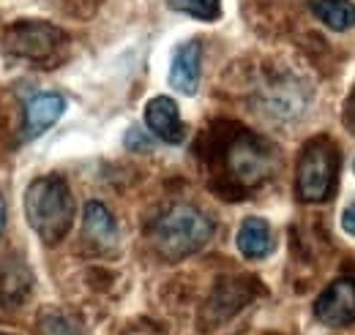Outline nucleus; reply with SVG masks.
<instances>
[{
	"instance_id": "12",
	"label": "nucleus",
	"mask_w": 355,
	"mask_h": 335,
	"mask_svg": "<svg viewBox=\"0 0 355 335\" xmlns=\"http://www.w3.org/2000/svg\"><path fill=\"white\" fill-rule=\"evenodd\" d=\"M309 8L328 30L342 33L355 25V3L350 0H309Z\"/></svg>"
},
{
	"instance_id": "4",
	"label": "nucleus",
	"mask_w": 355,
	"mask_h": 335,
	"mask_svg": "<svg viewBox=\"0 0 355 335\" xmlns=\"http://www.w3.org/2000/svg\"><path fill=\"white\" fill-rule=\"evenodd\" d=\"M230 172L243 183V185H257L268 180L276 169V156L263 139L257 136H241L230 145L227 153Z\"/></svg>"
},
{
	"instance_id": "3",
	"label": "nucleus",
	"mask_w": 355,
	"mask_h": 335,
	"mask_svg": "<svg viewBox=\"0 0 355 335\" xmlns=\"http://www.w3.org/2000/svg\"><path fill=\"white\" fill-rule=\"evenodd\" d=\"M339 174V150L328 136H314L301 150L295 167V194L301 202H325L334 194Z\"/></svg>"
},
{
	"instance_id": "14",
	"label": "nucleus",
	"mask_w": 355,
	"mask_h": 335,
	"mask_svg": "<svg viewBox=\"0 0 355 335\" xmlns=\"http://www.w3.org/2000/svg\"><path fill=\"white\" fill-rule=\"evenodd\" d=\"M178 6L202 22H214L222 17V0H178Z\"/></svg>"
},
{
	"instance_id": "13",
	"label": "nucleus",
	"mask_w": 355,
	"mask_h": 335,
	"mask_svg": "<svg viewBox=\"0 0 355 335\" xmlns=\"http://www.w3.org/2000/svg\"><path fill=\"white\" fill-rule=\"evenodd\" d=\"M39 333L42 335H83V327L63 311H44L39 316Z\"/></svg>"
},
{
	"instance_id": "18",
	"label": "nucleus",
	"mask_w": 355,
	"mask_h": 335,
	"mask_svg": "<svg viewBox=\"0 0 355 335\" xmlns=\"http://www.w3.org/2000/svg\"><path fill=\"white\" fill-rule=\"evenodd\" d=\"M0 335H6V333H0Z\"/></svg>"
},
{
	"instance_id": "5",
	"label": "nucleus",
	"mask_w": 355,
	"mask_h": 335,
	"mask_svg": "<svg viewBox=\"0 0 355 335\" xmlns=\"http://www.w3.org/2000/svg\"><path fill=\"white\" fill-rule=\"evenodd\" d=\"M60 42H63V33L49 22H17L8 28L3 44L17 57L42 60V57H49Z\"/></svg>"
},
{
	"instance_id": "17",
	"label": "nucleus",
	"mask_w": 355,
	"mask_h": 335,
	"mask_svg": "<svg viewBox=\"0 0 355 335\" xmlns=\"http://www.w3.org/2000/svg\"><path fill=\"white\" fill-rule=\"evenodd\" d=\"M3 226H6V202L0 197V235H3Z\"/></svg>"
},
{
	"instance_id": "2",
	"label": "nucleus",
	"mask_w": 355,
	"mask_h": 335,
	"mask_svg": "<svg viewBox=\"0 0 355 335\" xmlns=\"http://www.w3.org/2000/svg\"><path fill=\"white\" fill-rule=\"evenodd\" d=\"M214 221L194 205H173L167 208L148 229L150 246L167 262H180L194 256L214 240Z\"/></svg>"
},
{
	"instance_id": "16",
	"label": "nucleus",
	"mask_w": 355,
	"mask_h": 335,
	"mask_svg": "<svg viewBox=\"0 0 355 335\" xmlns=\"http://www.w3.org/2000/svg\"><path fill=\"white\" fill-rule=\"evenodd\" d=\"M345 120H347V126L355 131V93L350 96V101H347V109H345Z\"/></svg>"
},
{
	"instance_id": "6",
	"label": "nucleus",
	"mask_w": 355,
	"mask_h": 335,
	"mask_svg": "<svg viewBox=\"0 0 355 335\" xmlns=\"http://www.w3.org/2000/svg\"><path fill=\"white\" fill-rule=\"evenodd\" d=\"M314 316L325 327H350L355 322V278L342 275L314 300Z\"/></svg>"
},
{
	"instance_id": "19",
	"label": "nucleus",
	"mask_w": 355,
	"mask_h": 335,
	"mask_svg": "<svg viewBox=\"0 0 355 335\" xmlns=\"http://www.w3.org/2000/svg\"><path fill=\"white\" fill-rule=\"evenodd\" d=\"M353 169H355V164H353Z\"/></svg>"
},
{
	"instance_id": "9",
	"label": "nucleus",
	"mask_w": 355,
	"mask_h": 335,
	"mask_svg": "<svg viewBox=\"0 0 355 335\" xmlns=\"http://www.w3.org/2000/svg\"><path fill=\"white\" fill-rule=\"evenodd\" d=\"M200 74H202V42L191 39V42L180 44L173 55L170 84L183 96H194L200 90Z\"/></svg>"
},
{
	"instance_id": "1",
	"label": "nucleus",
	"mask_w": 355,
	"mask_h": 335,
	"mask_svg": "<svg viewBox=\"0 0 355 335\" xmlns=\"http://www.w3.org/2000/svg\"><path fill=\"white\" fill-rule=\"evenodd\" d=\"M74 194L63 177H36L25 188V218L44 246H58L74 226Z\"/></svg>"
},
{
	"instance_id": "10",
	"label": "nucleus",
	"mask_w": 355,
	"mask_h": 335,
	"mask_svg": "<svg viewBox=\"0 0 355 335\" xmlns=\"http://www.w3.org/2000/svg\"><path fill=\"white\" fill-rule=\"evenodd\" d=\"M83 235L93 248H115L118 243V224L107 205L90 199L83 210Z\"/></svg>"
},
{
	"instance_id": "8",
	"label": "nucleus",
	"mask_w": 355,
	"mask_h": 335,
	"mask_svg": "<svg viewBox=\"0 0 355 335\" xmlns=\"http://www.w3.org/2000/svg\"><path fill=\"white\" fill-rule=\"evenodd\" d=\"M145 126L150 128V134L167 145H180L186 139V126L180 120V109H178L175 98L170 96H153L145 104Z\"/></svg>"
},
{
	"instance_id": "11",
	"label": "nucleus",
	"mask_w": 355,
	"mask_h": 335,
	"mask_svg": "<svg viewBox=\"0 0 355 335\" xmlns=\"http://www.w3.org/2000/svg\"><path fill=\"white\" fill-rule=\"evenodd\" d=\"M235 246H238V251L243 253L249 262H260V259L270 256V251H273V232H270V224H268L266 218L249 215V218L241 224L238 235H235Z\"/></svg>"
},
{
	"instance_id": "15",
	"label": "nucleus",
	"mask_w": 355,
	"mask_h": 335,
	"mask_svg": "<svg viewBox=\"0 0 355 335\" xmlns=\"http://www.w3.org/2000/svg\"><path fill=\"white\" fill-rule=\"evenodd\" d=\"M342 229H345L350 237H355V205H350V208L342 212Z\"/></svg>"
},
{
	"instance_id": "7",
	"label": "nucleus",
	"mask_w": 355,
	"mask_h": 335,
	"mask_svg": "<svg viewBox=\"0 0 355 335\" xmlns=\"http://www.w3.org/2000/svg\"><path fill=\"white\" fill-rule=\"evenodd\" d=\"M66 112V98L60 93H36L25 101V115H22V139L31 142L36 136H42L44 131L55 126Z\"/></svg>"
}]
</instances>
